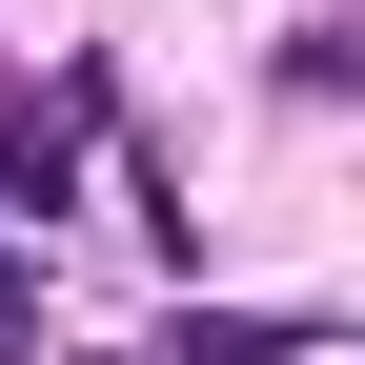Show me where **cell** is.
Masks as SVG:
<instances>
[{"mask_svg":"<svg viewBox=\"0 0 365 365\" xmlns=\"http://www.w3.org/2000/svg\"><path fill=\"white\" fill-rule=\"evenodd\" d=\"M81 122H102V61H81V81H0V203H21V223L81 203Z\"/></svg>","mask_w":365,"mask_h":365,"instance_id":"cell-1","label":"cell"},{"mask_svg":"<svg viewBox=\"0 0 365 365\" xmlns=\"http://www.w3.org/2000/svg\"><path fill=\"white\" fill-rule=\"evenodd\" d=\"M345 325H325V304H182V325L143 345V365H325Z\"/></svg>","mask_w":365,"mask_h":365,"instance_id":"cell-2","label":"cell"}]
</instances>
